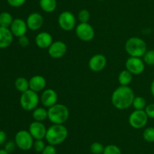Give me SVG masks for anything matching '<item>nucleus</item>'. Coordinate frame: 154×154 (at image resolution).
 Wrapping results in <instances>:
<instances>
[{"mask_svg": "<svg viewBox=\"0 0 154 154\" xmlns=\"http://www.w3.org/2000/svg\"><path fill=\"white\" fill-rule=\"evenodd\" d=\"M18 42H19V45H20L21 47H23V48H26V47H27L29 45V40L28 37H27L26 36H20V37H19V40H18Z\"/></svg>", "mask_w": 154, "mask_h": 154, "instance_id": "36", "label": "nucleus"}, {"mask_svg": "<svg viewBox=\"0 0 154 154\" xmlns=\"http://www.w3.org/2000/svg\"><path fill=\"white\" fill-rule=\"evenodd\" d=\"M90 18V14L87 9H81L78 13V20L81 23H88Z\"/></svg>", "mask_w": 154, "mask_h": 154, "instance_id": "30", "label": "nucleus"}, {"mask_svg": "<svg viewBox=\"0 0 154 154\" xmlns=\"http://www.w3.org/2000/svg\"><path fill=\"white\" fill-rule=\"evenodd\" d=\"M148 121V116L145 113L144 110H135L132 112L129 117V123L132 128L135 129L142 128L147 125Z\"/></svg>", "mask_w": 154, "mask_h": 154, "instance_id": "7", "label": "nucleus"}, {"mask_svg": "<svg viewBox=\"0 0 154 154\" xmlns=\"http://www.w3.org/2000/svg\"><path fill=\"white\" fill-rule=\"evenodd\" d=\"M0 154H9V152H7L5 149H0Z\"/></svg>", "mask_w": 154, "mask_h": 154, "instance_id": "39", "label": "nucleus"}, {"mask_svg": "<svg viewBox=\"0 0 154 154\" xmlns=\"http://www.w3.org/2000/svg\"><path fill=\"white\" fill-rule=\"evenodd\" d=\"M9 29L11 31L14 36L19 38L20 36H25L28 27H27L26 22L24 21L21 18H16L13 21Z\"/></svg>", "mask_w": 154, "mask_h": 154, "instance_id": "13", "label": "nucleus"}, {"mask_svg": "<svg viewBox=\"0 0 154 154\" xmlns=\"http://www.w3.org/2000/svg\"><path fill=\"white\" fill-rule=\"evenodd\" d=\"M39 103V97L37 92L29 89L26 91L23 92L20 98V104L21 107L26 111L34 110Z\"/></svg>", "mask_w": 154, "mask_h": 154, "instance_id": "5", "label": "nucleus"}, {"mask_svg": "<svg viewBox=\"0 0 154 154\" xmlns=\"http://www.w3.org/2000/svg\"><path fill=\"white\" fill-rule=\"evenodd\" d=\"M106 64V57L100 54L93 56L89 61V67L93 72H100L105 67Z\"/></svg>", "mask_w": 154, "mask_h": 154, "instance_id": "15", "label": "nucleus"}, {"mask_svg": "<svg viewBox=\"0 0 154 154\" xmlns=\"http://www.w3.org/2000/svg\"><path fill=\"white\" fill-rule=\"evenodd\" d=\"M144 111L147 113L148 118L154 119V104H150L146 106Z\"/></svg>", "mask_w": 154, "mask_h": 154, "instance_id": "34", "label": "nucleus"}, {"mask_svg": "<svg viewBox=\"0 0 154 154\" xmlns=\"http://www.w3.org/2000/svg\"><path fill=\"white\" fill-rule=\"evenodd\" d=\"M150 91H151L152 95L154 97V80L152 82L151 85H150Z\"/></svg>", "mask_w": 154, "mask_h": 154, "instance_id": "38", "label": "nucleus"}, {"mask_svg": "<svg viewBox=\"0 0 154 154\" xmlns=\"http://www.w3.org/2000/svg\"><path fill=\"white\" fill-rule=\"evenodd\" d=\"M17 90L20 92H25L29 89V82L24 77H18L14 82Z\"/></svg>", "mask_w": 154, "mask_h": 154, "instance_id": "23", "label": "nucleus"}, {"mask_svg": "<svg viewBox=\"0 0 154 154\" xmlns=\"http://www.w3.org/2000/svg\"><path fill=\"white\" fill-rule=\"evenodd\" d=\"M47 130L48 129L42 122L38 121L32 122L29 127V131L35 140H43L45 138Z\"/></svg>", "mask_w": 154, "mask_h": 154, "instance_id": "11", "label": "nucleus"}, {"mask_svg": "<svg viewBox=\"0 0 154 154\" xmlns=\"http://www.w3.org/2000/svg\"><path fill=\"white\" fill-rule=\"evenodd\" d=\"M60 27L65 31H71L73 30L76 24V18L72 12L69 11L62 12L58 18Z\"/></svg>", "mask_w": 154, "mask_h": 154, "instance_id": "9", "label": "nucleus"}, {"mask_svg": "<svg viewBox=\"0 0 154 154\" xmlns=\"http://www.w3.org/2000/svg\"><path fill=\"white\" fill-rule=\"evenodd\" d=\"M99 1H104V0H99Z\"/></svg>", "mask_w": 154, "mask_h": 154, "instance_id": "40", "label": "nucleus"}, {"mask_svg": "<svg viewBox=\"0 0 154 154\" xmlns=\"http://www.w3.org/2000/svg\"><path fill=\"white\" fill-rule=\"evenodd\" d=\"M40 7L44 11L51 13L57 8V0H40L39 1Z\"/></svg>", "mask_w": 154, "mask_h": 154, "instance_id": "20", "label": "nucleus"}, {"mask_svg": "<svg viewBox=\"0 0 154 154\" xmlns=\"http://www.w3.org/2000/svg\"><path fill=\"white\" fill-rule=\"evenodd\" d=\"M35 43L42 49L48 48L53 43L52 36L47 32H42L36 36Z\"/></svg>", "mask_w": 154, "mask_h": 154, "instance_id": "18", "label": "nucleus"}, {"mask_svg": "<svg viewBox=\"0 0 154 154\" xmlns=\"http://www.w3.org/2000/svg\"><path fill=\"white\" fill-rule=\"evenodd\" d=\"M57 149L55 148V146L48 144L45 146L44 150L42 151V154H57Z\"/></svg>", "mask_w": 154, "mask_h": 154, "instance_id": "33", "label": "nucleus"}, {"mask_svg": "<svg viewBox=\"0 0 154 154\" xmlns=\"http://www.w3.org/2000/svg\"><path fill=\"white\" fill-rule=\"evenodd\" d=\"M13 37L10 29L0 27V49L8 48L13 42Z\"/></svg>", "mask_w": 154, "mask_h": 154, "instance_id": "17", "label": "nucleus"}, {"mask_svg": "<svg viewBox=\"0 0 154 154\" xmlns=\"http://www.w3.org/2000/svg\"><path fill=\"white\" fill-rule=\"evenodd\" d=\"M26 22L28 29L32 31H36L38 30L43 25L44 18L41 14L38 12H33L29 15Z\"/></svg>", "mask_w": 154, "mask_h": 154, "instance_id": "16", "label": "nucleus"}, {"mask_svg": "<svg viewBox=\"0 0 154 154\" xmlns=\"http://www.w3.org/2000/svg\"><path fill=\"white\" fill-rule=\"evenodd\" d=\"M104 146L99 142H94L90 146V150L93 154H102L104 151Z\"/></svg>", "mask_w": 154, "mask_h": 154, "instance_id": "29", "label": "nucleus"}, {"mask_svg": "<svg viewBox=\"0 0 154 154\" xmlns=\"http://www.w3.org/2000/svg\"><path fill=\"white\" fill-rule=\"evenodd\" d=\"M118 80L121 85L129 86V85L132 81V74L127 69L121 71L120 73L119 74Z\"/></svg>", "mask_w": 154, "mask_h": 154, "instance_id": "22", "label": "nucleus"}, {"mask_svg": "<svg viewBox=\"0 0 154 154\" xmlns=\"http://www.w3.org/2000/svg\"><path fill=\"white\" fill-rule=\"evenodd\" d=\"M26 0H7V2L10 6L13 8L21 7L25 4Z\"/></svg>", "mask_w": 154, "mask_h": 154, "instance_id": "32", "label": "nucleus"}, {"mask_svg": "<svg viewBox=\"0 0 154 154\" xmlns=\"http://www.w3.org/2000/svg\"><path fill=\"white\" fill-rule=\"evenodd\" d=\"M6 139H7V134L2 130H0V145L5 143Z\"/></svg>", "mask_w": 154, "mask_h": 154, "instance_id": "37", "label": "nucleus"}, {"mask_svg": "<svg viewBox=\"0 0 154 154\" xmlns=\"http://www.w3.org/2000/svg\"><path fill=\"white\" fill-rule=\"evenodd\" d=\"M57 101H58V95L54 89H46L44 91L41 96L42 104H43L44 107H48V108L57 104Z\"/></svg>", "mask_w": 154, "mask_h": 154, "instance_id": "14", "label": "nucleus"}, {"mask_svg": "<svg viewBox=\"0 0 154 154\" xmlns=\"http://www.w3.org/2000/svg\"><path fill=\"white\" fill-rule=\"evenodd\" d=\"M46 145L43 140H35L33 143V148L37 152H42Z\"/></svg>", "mask_w": 154, "mask_h": 154, "instance_id": "31", "label": "nucleus"}, {"mask_svg": "<svg viewBox=\"0 0 154 154\" xmlns=\"http://www.w3.org/2000/svg\"><path fill=\"white\" fill-rule=\"evenodd\" d=\"M125 50L130 57H141L147 51V44L141 38H129L125 44Z\"/></svg>", "mask_w": 154, "mask_h": 154, "instance_id": "3", "label": "nucleus"}, {"mask_svg": "<svg viewBox=\"0 0 154 154\" xmlns=\"http://www.w3.org/2000/svg\"><path fill=\"white\" fill-rule=\"evenodd\" d=\"M14 141L17 146L19 149L24 151H27L33 147L34 138L29 131L20 130L15 135Z\"/></svg>", "mask_w": 154, "mask_h": 154, "instance_id": "6", "label": "nucleus"}, {"mask_svg": "<svg viewBox=\"0 0 154 154\" xmlns=\"http://www.w3.org/2000/svg\"><path fill=\"white\" fill-rule=\"evenodd\" d=\"M102 154H121V150L117 145L110 144L104 148Z\"/></svg>", "mask_w": 154, "mask_h": 154, "instance_id": "28", "label": "nucleus"}, {"mask_svg": "<svg viewBox=\"0 0 154 154\" xmlns=\"http://www.w3.org/2000/svg\"><path fill=\"white\" fill-rule=\"evenodd\" d=\"M135 94L129 86L121 85L116 88L111 96V103L118 110H126L132 105Z\"/></svg>", "mask_w": 154, "mask_h": 154, "instance_id": "1", "label": "nucleus"}, {"mask_svg": "<svg viewBox=\"0 0 154 154\" xmlns=\"http://www.w3.org/2000/svg\"><path fill=\"white\" fill-rule=\"evenodd\" d=\"M32 117L35 121L43 122L48 118V111L43 107H37L33 110Z\"/></svg>", "mask_w": 154, "mask_h": 154, "instance_id": "21", "label": "nucleus"}, {"mask_svg": "<svg viewBox=\"0 0 154 154\" xmlns=\"http://www.w3.org/2000/svg\"><path fill=\"white\" fill-rule=\"evenodd\" d=\"M17 145L15 143V141H12V140H10V141L7 142L5 143V149L7 152H13L14 150L16 148Z\"/></svg>", "mask_w": 154, "mask_h": 154, "instance_id": "35", "label": "nucleus"}, {"mask_svg": "<svg viewBox=\"0 0 154 154\" xmlns=\"http://www.w3.org/2000/svg\"><path fill=\"white\" fill-rule=\"evenodd\" d=\"M143 57H144L143 60L144 63L149 66H154V50L147 51Z\"/></svg>", "mask_w": 154, "mask_h": 154, "instance_id": "27", "label": "nucleus"}, {"mask_svg": "<svg viewBox=\"0 0 154 154\" xmlns=\"http://www.w3.org/2000/svg\"><path fill=\"white\" fill-rule=\"evenodd\" d=\"M67 51V46L66 43L62 41H56L51 44L48 48V54L53 58H60L66 54Z\"/></svg>", "mask_w": 154, "mask_h": 154, "instance_id": "12", "label": "nucleus"}, {"mask_svg": "<svg viewBox=\"0 0 154 154\" xmlns=\"http://www.w3.org/2000/svg\"><path fill=\"white\" fill-rule=\"evenodd\" d=\"M76 35L81 40L90 42L95 36V30L88 23H80L76 27Z\"/></svg>", "mask_w": 154, "mask_h": 154, "instance_id": "8", "label": "nucleus"}, {"mask_svg": "<svg viewBox=\"0 0 154 154\" xmlns=\"http://www.w3.org/2000/svg\"><path fill=\"white\" fill-rule=\"evenodd\" d=\"M143 137L144 140L150 143L154 142V127L147 128L143 132Z\"/></svg>", "mask_w": 154, "mask_h": 154, "instance_id": "26", "label": "nucleus"}, {"mask_svg": "<svg viewBox=\"0 0 154 154\" xmlns=\"http://www.w3.org/2000/svg\"><path fill=\"white\" fill-rule=\"evenodd\" d=\"M132 106L135 110H143L145 109L146 107V101L144 98L142 97H135L134 98L133 103H132Z\"/></svg>", "mask_w": 154, "mask_h": 154, "instance_id": "25", "label": "nucleus"}, {"mask_svg": "<svg viewBox=\"0 0 154 154\" xmlns=\"http://www.w3.org/2000/svg\"><path fill=\"white\" fill-rule=\"evenodd\" d=\"M126 68L132 75H139L144 70V62L141 57H130L126 61Z\"/></svg>", "mask_w": 154, "mask_h": 154, "instance_id": "10", "label": "nucleus"}, {"mask_svg": "<svg viewBox=\"0 0 154 154\" xmlns=\"http://www.w3.org/2000/svg\"><path fill=\"white\" fill-rule=\"evenodd\" d=\"M68 134V129L63 124H54L47 130L45 139L49 144L57 146L66 140Z\"/></svg>", "mask_w": 154, "mask_h": 154, "instance_id": "2", "label": "nucleus"}, {"mask_svg": "<svg viewBox=\"0 0 154 154\" xmlns=\"http://www.w3.org/2000/svg\"><path fill=\"white\" fill-rule=\"evenodd\" d=\"M48 119L53 124H63L68 120L69 110L66 106L57 104L48 109Z\"/></svg>", "mask_w": 154, "mask_h": 154, "instance_id": "4", "label": "nucleus"}, {"mask_svg": "<svg viewBox=\"0 0 154 154\" xmlns=\"http://www.w3.org/2000/svg\"><path fill=\"white\" fill-rule=\"evenodd\" d=\"M29 89L35 92L44 90L46 86V79L44 76L36 75L32 77L29 79Z\"/></svg>", "mask_w": 154, "mask_h": 154, "instance_id": "19", "label": "nucleus"}, {"mask_svg": "<svg viewBox=\"0 0 154 154\" xmlns=\"http://www.w3.org/2000/svg\"><path fill=\"white\" fill-rule=\"evenodd\" d=\"M14 19L9 12L4 11L0 14V27L10 28Z\"/></svg>", "mask_w": 154, "mask_h": 154, "instance_id": "24", "label": "nucleus"}]
</instances>
